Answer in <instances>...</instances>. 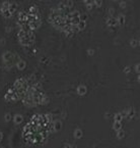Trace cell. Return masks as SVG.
<instances>
[{
  "mask_svg": "<svg viewBox=\"0 0 140 148\" xmlns=\"http://www.w3.org/2000/svg\"><path fill=\"white\" fill-rule=\"evenodd\" d=\"M53 130V122L48 114H34L22 129L24 141L32 145L42 144Z\"/></svg>",
  "mask_w": 140,
  "mask_h": 148,
  "instance_id": "1",
  "label": "cell"
}]
</instances>
